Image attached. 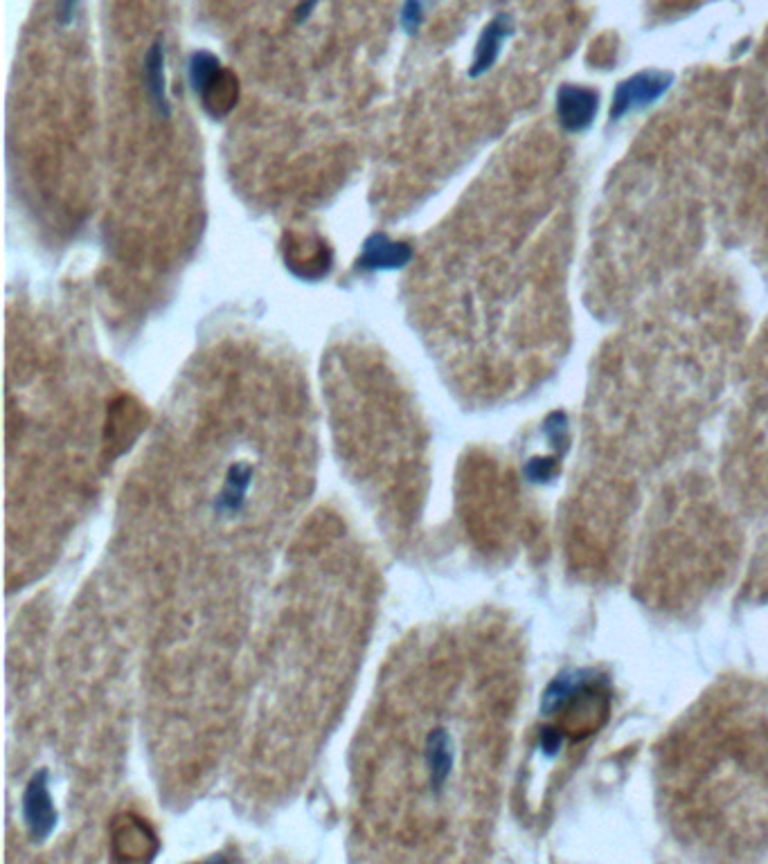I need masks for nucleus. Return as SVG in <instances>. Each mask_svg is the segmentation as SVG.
<instances>
[{
    "mask_svg": "<svg viewBox=\"0 0 768 864\" xmlns=\"http://www.w3.org/2000/svg\"><path fill=\"white\" fill-rule=\"evenodd\" d=\"M237 95H239V86L235 75L223 68L219 75L199 93L205 111H208L212 117H226L232 108H235Z\"/></svg>",
    "mask_w": 768,
    "mask_h": 864,
    "instance_id": "7",
    "label": "nucleus"
},
{
    "mask_svg": "<svg viewBox=\"0 0 768 864\" xmlns=\"http://www.w3.org/2000/svg\"><path fill=\"white\" fill-rule=\"evenodd\" d=\"M514 34V21L509 14H498L482 27L478 36L476 52H473V63L469 68L471 77H480L496 66V61L503 52V45L507 43L509 36Z\"/></svg>",
    "mask_w": 768,
    "mask_h": 864,
    "instance_id": "6",
    "label": "nucleus"
},
{
    "mask_svg": "<svg viewBox=\"0 0 768 864\" xmlns=\"http://www.w3.org/2000/svg\"><path fill=\"white\" fill-rule=\"evenodd\" d=\"M219 72H221V63L212 52H205V50L194 52L190 59V84L194 88V93L199 95L201 90L219 75Z\"/></svg>",
    "mask_w": 768,
    "mask_h": 864,
    "instance_id": "9",
    "label": "nucleus"
},
{
    "mask_svg": "<svg viewBox=\"0 0 768 864\" xmlns=\"http://www.w3.org/2000/svg\"><path fill=\"white\" fill-rule=\"evenodd\" d=\"M676 84V75L669 70H640L615 86L611 102V120H622L633 111H645L656 104L667 90Z\"/></svg>",
    "mask_w": 768,
    "mask_h": 864,
    "instance_id": "1",
    "label": "nucleus"
},
{
    "mask_svg": "<svg viewBox=\"0 0 768 864\" xmlns=\"http://www.w3.org/2000/svg\"><path fill=\"white\" fill-rule=\"evenodd\" d=\"M77 3L79 0H61V7H59L61 23H70V18H73V14H75Z\"/></svg>",
    "mask_w": 768,
    "mask_h": 864,
    "instance_id": "11",
    "label": "nucleus"
},
{
    "mask_svg": "<svg viewBox=\"0 0 768 864\" xmlns=\"http://www.w3.org/2000/svg\"><path fill=\"white\" fill-rule=\"evenodd\" d=\"M23 815H25V822H28V828L34 835V840H39V842L46 840V837L52 833V828H55L57 810H55V804H52L46 772H39L37 777H32V781L28 783V788H25Z\"/></svg>",
    "mask_w": 768,
    "mask_h": 864,
    "instance_id": "4",
    "label": "nucleus"
},
{
    "mask_svg": "<svg viewBox=\"0 0 768 864\" xmlns=\"http://www.w3.org/2000/svg\"><path fill=\"white\" fill-rule=\"evenodd\" d=\"M145 86L151 102L158 108V113L167 115L169 104L165 93V50L160 41L151 45L145 57Z\"/></svg>",
    "mask_w": 768,
    "mask_h": 864,
    "instance_id": "8",
    "label": "nucleus"
},
{
    "mask_svg": "<svg viewBox=\"0 0 768 864\" xmlns=\"http://www.w3.org/2000/svg\"><path fill=\"white\" fill-rule=\"evenodd\" d=\"M316 5H318V0H305V3H302L300 9L296 12V21L300 23V21H305V18H309L311 12H314Z\"/></svg>",
    "mask_w": 768,
    "mask_h": 864,
    "instance_id": "12",
    "label": "nucleus"
},
{
    "mask_svg": "<svg viewBox=\"0 0 768 864\" xmlns=\"http://www.w3.org/2000/svg\"><path fill=\"white\" fill-rule=\"evenodd\" d=\"M424 9H426V0H406L404 9H401V25H404L406 34L415 36L419 25L424 21Z\"/></svg>",
    "mask_w": 768,
    "mask_h": 864,
    "instance_id": "10",
    "label": "nucleus"
},
{
    "mask_svg": "<svg viewBox=\"0 0 768 864\" xmlns=\"http://www.w3.org/2000/svg\"><path fill=\"white\" fill-rule=\"evenodd\" d=\"M413 259V250L406 243L388 239V234L377 232L370 234L363 241L361 255L356 259V268L363 273H377V270H401L410 264Z\"/></svg>",
    "mask_w": 768,
    "mask_h": 864,
    "instance_id": "5",
    "label": "nucleus"
},
{
    "mask_svg": "<svg viewBox=\"0 0 768 864\" xmlns=\"http://www.w3.org/2000/svg\"><path fill=\"white\" fill-rule=\"evenodd\" d=\"M419 761L426 772V783L431 792H444L449 786L451 774L455 770V761H458V750H455V738L444 725H435L431 732L426 734L422 743V752H419Z\"/></svg>",
    "mask_w": 768,
    "mask_h": 864,
    "instance_id": "2",
    "label": "nucleus"
},
{
    "mask_svg": "<svg viewBox=\"0 0 768 864\" xmlns=\"http://www.w3.org/2000/svg\"><path fill=\"white\" fill-rule=\"evenodd\" d=\"M602 97L595 88L564 84L557 90V117L568 133H582L600 113Z\"/></svg>",
    "mask_w": 768,
    "mask_h": 864,
    "instance_id": "3",
    "label": "nucleus"
}]
</instances>
